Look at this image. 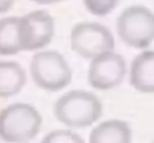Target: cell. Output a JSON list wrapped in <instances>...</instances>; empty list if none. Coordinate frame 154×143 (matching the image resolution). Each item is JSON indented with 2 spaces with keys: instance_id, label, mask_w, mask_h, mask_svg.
Here are the masks:
<instances>
[{
  "instance_id": "1",
  "label": "cell",
  "mask_w": 154,
  "mask_h": 143,
  "mask_svg": "<svg viewBox=\"0 0 154 143\" xmlns=\"http://www.w3.org/2000/svg\"><path fill=\"white\" fill-rule=\"evenodd\" d=\"M103 114V103L96 95L75 90L62 95L54 105V115L62 124L74 128L92 125Z\"/></svg>"
},
{
  "instance_id": "2",
  "label": "cell",
  "mask_w": 154,
  "mask_h": 143,
  "mask_svg": "<svg viewBox=\"0 0 154 143\" xmlns=\"http://www.w3.org/2000/svg\"><path fill=\"white\" fill-rule=\"evenodd\" d=\"M42 118L34 106L14 103L0 111V139L8 143H24L38 135Z\"/></svg>"
},
{
  "instance_id": "3",
  "label": "cell",
  "mask_w": 154,
  "mask_h": 143,
  "mask_svg": "<svg viewBox=\"0 0 154 143\" xmlns=\"http://www.w3.org/2000/svg\"><path fill=\"white\" fill-rule=\"evenodd\" d=\"M30 72L37 86L48 92H58L72 80V70L68 61L56 51H42L31 60Z\"/></svg>"
},
{
  "instance_id": "4",
  "label": "cell",
  "mask_w": 154,
  "mask_h": 143,
  "mask_svg": "<svg viewBox=\"0 0 154 143\" xmlns=\"http://www.w3.org/2000/svg\"><path fill=\"white\" fill-rule=\"evenodd\" d=\"M116 28L127 45L145 49L154 41V13L143 5L129 7L117 18Z\"/></svg>"
},
{
  "instance_id": "5",
  "label": "cell",
  "mask_w": 154,
  "mask_h": 143,
  "mask_svg": "<svg viewBox=\"0 0 154 143\" xmlns=\"http://www.w3.org/2000/svg\"><path fill=\"white\" fill-rule=\"evenodd\" d=\"M114 37L105 25L98 22H79L71 31V47L86 59H93L114 49Z\"/></svg>"
},
{
  "instance_id": "6",
  "label": "cell",
  "mask_w": 154,
  "mask_h": 143,
  "mask_svg": "<svg viewBox=\"0 0 154 143\" xmlns=\"http://www.w3.org/2000/svg\"><path fill=\"white\" fill-rule=\"evenodd\" d=\"M55 22L48 12L38 10L19 17V40L21 51H37L51 42Z\"/></svg>"
},
{
  "instance_id": "7",
  "label": "cell",
  "mask_w": 154,
  "mask_h": 143,
  "mask_svg": "<svg viewBox=\"0 0 154 143\" xmlns=\"http://www.w3.org/2000/svg\"><path fill=\"white\" fill-rule=\"evenodd\" d=\"M127 73L125 59L112 52L91 59L88 70L89 84L95 90L109 91L118 86Z\"/></svg>"
},
{
  "instance_id": "8",
  "label": "cell",
  "mask_w": 154,
  "mask_h": 143,
  "mask_svg": "<svg viewBox=\"0 0 154 143\" xmlns=\"http://www.w3.org/2000/svg\"><path fill=\"white\" fill-rule=\"evenodd\" d=\"M130 83L136 91L154 93V51H146L134 58L130 68Z\"/></svg>"
},
{
  "instance_id": "9",
  "label": "cell",
  "mask_w": 154,
  "mask_h": 143,
  "mask_svg": "<svg viewBox=\"0 0 154 143\" xmlns=\"http://www.w3.org/2000/svg\"><path fill=\"white\" fill-rule=\"evenodd\" d=\"M132 132L128 123L112 119L101 122L93 128L89 143H131Z\"/></svg>"
},
{
  "instance_id": "10",
  "label": "cell",
  "mask_w": 154,
  "mask_h": 143,
  "mask_svg": "<svg viewBox=\"0 0 154 143\" xmlns=\"http://www.w3.org/2000/svg\"><path fill=\"white\" fill-rule=\"evenodd\" d=\"M26 82V72L19 63L0 61V98H8L18 94Z\"/></svg>"
},
{
  "instance_id": "11",
  "label": "cell",
  "mask_w": 154,
  "mask_h": 143,
  "mask_svg": "<svg viewBox=\"0 0 154 143\" xmlns=\"http://www.w3.org/2000/svg\"><path fill=\"white\" fill-rule=\"evenodd\" d=\"M19 17L0 19V55L12 56L20 53Z\"/></svg>"
},
{
  "instance_id": "12",
  "label": "cell",
  "mask_w": 154,
  "mask_h": 143,
  "mask_svg": "<svg viewBox=\"0 0 154 143\" xmlns=\"http://www.w3.org/2000/svg\"><path fill=\"white\" fill-rule=\"evenodd\" d=\"M118 0H84V4L92 15L103 17L110 14L117 5Z\"/></svg>"
},
{
  "instance_id": "13",
  "label": "cell",
  "mask_w": 154,
  "mask_h": 143,
  "mask_svg": "<svg viewBox=\"0 0 154 143\" xmlns=\"http://www.w3.org/2000/svg\"><path fill=\"white\" fill-rule=\"evenodd\" d=\"M42 143H85L76 133L68 130H55L43 138Z\"/></svg>"
},
{
  "instance_id": "14",
  "label": "cell",
  "mask_w": 154,
  "mask_h": 143,
  "mask_svg": "<svg viewBox=\"0 0 154 143\" xmlns=\"http://www.w3.org/2000/svg\"><path fill=\"white\" fill-rule=\"evenodd\" d=\"M15 0H0V14H5L11 10Z\"/></svg>"
},
{
  "instance_id": "15",
  "label": "cell",
  "mask_w": 154,
  "mask_h": 143,
  "mask_svg": "<svg viewBox=\"0 0 154 143\" xmlns=\"http://www.w3.org/2000/svg\"><path fill=\"white\" fill-rule=\"evenodd\" d=\"M30 1H33V2L37 3V4H53V3H57L60 2V1H63V0H30Z\"/></svg>"
},
{
  "instance_id": "16",
  "label": "cell",
  "mask_w": 154,
  "mask_h": 143,
  "mask_svg": "<svg viewBox=\"0 0 154 143\" xmlns=\"http://www.w3.org/2000/svg\"><path fill=\"white\" fill-rule=\"evenodd\" d=\"M153 143H154V142H153Z\"/></svg>"
}]
</instances>
